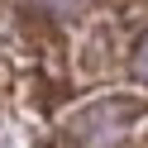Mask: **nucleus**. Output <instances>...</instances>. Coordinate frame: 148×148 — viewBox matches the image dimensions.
<instances>
[{
    "label": "nucleus",
    "instance_id": "nucleus-1",
    "mask_svg": "<svg viewBox=\"0 0 148 148\" xmlns=\"http://www.w3.org/2000/svg\"><path fill=\"white\" fill-rule=\"evenodd\" d=\"M138 115H143V105L129 100V96H119V100H96V105H86L77 119H72V134L86 138V148H91V143H110V138H119Z\"/></svg>",
    "mask_w": 148,
    "mask_h": 148
},
{
    "label": "nucleus",
    "instance_id": "nucleus-2",
    "mask_svg": "<svg viewBox=\"0 0 148 148\" xmlns=\"http://www.w3.org/2000/svg\"><path fill=\"white\" fill-rule=\"evenodd\" d=\"M134 72H138L143 81H148V34L138 38V48H134Z\"/></svg>",
    "mask_w": 148,
    "mask_h": 148
}]
</instances>
